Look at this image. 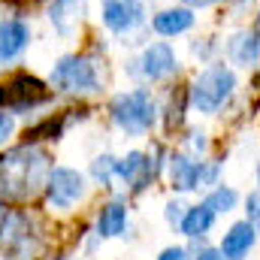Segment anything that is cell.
<instances>
[{
  "mask_svg": "<svg viewBox=\"0 0 260 260\" xmlns=\"http://www.w3.org/2000/svg\"><path fill=\"white\" fill-rule=\"evenodd\" d=\"M109 112H112V121L127 136H145L157 124V103L145 88H133V91L118 94L112 100Z\"/></svg>",
  "mask_w": 260,
  "mask_h": 260,
  "instance_id": "cell-2",
  "label": "cell"
},
{
  "mask_svg": "<svg viewBox=\"0 0 260 260\" xmlns=\"http://www.w3.org/2000/svg\"><path fill=\"white\" fill-rule=\"evenodd\" d=\"M227 55L236 67H257L260 58V43H257V27L239 30L236 37L227 40Z\"/></svg>",
  "mask_w": 260,
  "mask_h": 260,
  "instance_id": "cell-14",
  "label": "cell"
},
{
  "mask_svg": "<svg viewBox=\"0 0 260 260\" xmlns=\"http://www.w3.org/2000/svg\"><path fill=\"white\" fill-rule=\"evenodd\" d=\"M233 88H236L233 70L224 67V64H212L194 79V85H191V91H188V100H191V106H194L197 112L215 115V112L233 97Z\"/></svg>",
  "mask_w": 260,
  "mask_h": 260,
  "instance_id": "cell-3",
  "label": "cell"
},
{
  "mask_svg": "<svg viewBox=\"0 0 260 260\" xmlns=\"http://www.w3.org/2000/svg\"><path fill=\"white\" fill-rule=\"evenodd\" d=\"M12 133H15V115L9 109H0V145H6Z\"/></svg>",
  "mask_w": 260,
  "mask_h": 260,
  "instance_id": "cell-21",
  "label": "cell"
},
{
  "mask_svg": "<svg viewBox=\"0 0 260 260\" xmlns=\"http://www.w3.org/2000/svg\"><path fill=\"white\" fill-rule=\"evenodd\" d=\"M91 179L97 185H109L115 179V157L112 154H100L94 164H91Z\"/></svg>",
  "mask_w": 260,
  "mask_h": 260,
  "instance_id": "cell-19",
  "label": "cell"
},
{
  "mask_svg": "<svg viewBox=\"0 0 260 260\" xmlns=\"http://www.w3.org/2000/svg\"><path fill=\"white\" fill-rule=\"evenodd\" d=\"M185 203H179V200H173V203H167V221L170 224H179L182 221V215H185Z\"/></svg>",
  "mask_w": 260,
  "mask_h": 260,
  "instance_id": "cell-22",
  "label": "cell"
},
{
  "mask_svg": "<svg viewBox=\"0 0 260 260\" xmlns=\"http://www.w3.org/2000/svg\"><path fill=\"white\" fill-rule=\"evenodd\" d=\"M151 27L160 34V37H179L185 30L194 27V9L188 6H173V9H164L151 18Z\"/></svg>",
  "mask_w": 260,
  "mask_h": 260,
  "instance_id": "cell-15",
  "label": "cell"
},
{
  "mask_svg": "<svg viewBox=\"0 0 260 260\" xmlns=\"http://www.w3.org/2000/svg\"><path fill=\"white\" fill-rule=\"evenodd\" d=\"M215 218H218V215H215L206 203H200V206H188L185 215H182V221H179V230H182L188 239H200V236H206V233L212 230Z\"/></svg>",
  "mask_w": 260,
  "mask_h": 260,
  "instance_id": "cell-17",
  "label": "cell"
},
{
  "mask_svg": "<svg viewBox=\"0 0 260 260\" xmlns=\"http://www.w3.org/2000/svg\"><path fill=\"white\" fill-rule=\"evenodd\" d=\"M52 164L40 145H15L0 154V200H30L46 185Z\"/></svg>",
  "mask_w": 260,
  "mask_h": 260,
  "instance_id": "cell-1",
  "label": "cell"
},
{
  "mask_svg": "<svg viewBox=\"0 0 260 260\" xmlns=\"http://www.w3.org/2000/svg\"><path fill=\"white\" fill-rule=\"evenodd\" d=\"M0 100L9 103V112H24V109H34V106L46 103L49 91L37 76H15L6 85V91H0Z\"/></svg>",
  "mask_w": 260,
  "mask_h": 260,
  "instance_id": "cell-9",
  "label": "cell"
},
{
  "mask_svg": "<svg viewBox=\"0 0 260 260\" xmlns=\"http://www.w3.org/2000/svg\"><path fill=\"white\" fill-rule=\"evenodd\" d=\"M49 85L64 94H97L103 88V79H100L97 61H91L85 55H67L52 67Z\"/></svg>",
  "mask_w": 260,
  "mask_h": 260,
  "instance_id": "cell-4",
  "label": "cell"
},
{
  "mask_svg": "<svg viewBox=\"0 0 260 260\" xmlns=\"http://www.w3.org/2000/svg\"><path fill=\"white\" fill-rule=\"evenodd\" d=\"M257 206H260V197H257V191H251V194H248V200H245V215H248L245 221L257 224V212H260Z\"/></svg>",
  "mask_w": 260,
  "mask_h": 260,
  "instance_id": "cell-23",
  "label": "cell"
},
{
  "mask_svg": "<svg viewBox=\"0 0 260 260\" xmlns=\"http://www.w3.org/2000/svg\"><path fill=\"white\" fill-rule=\"evenodd\" d=\"M157 260H188V251L185 248H179V245H170V248H164L160 251V257Z\"/></svg>",
  "mask_w": 260,
  "mask_h": 260,
  "instance_id": "cell-24",
  "label": "cell"
},
{
  "mask_svg": "<svg viewBox=\"0 0 260 260\" xmlns=\"http://www.w3.org/2000/svg\"><path fill=\"white\" fill-rule=\"evenodd\" d=\"M3 215H6V200H0V221H3Z\"/></svg>",
  "mask_w": 260,
  "mask_h": 260,
  "instance_id": "cell-27",
  "label": "cell"
},
{
  "mask_svg": "<svg viewBox=\"0 0 260 260\" xmlns=\"http://www.w3.org/2000/svg\"><path fill=\"white\" fill-rule=\"evenodd\" d=\"M218 176H221V167H218V164L200 160V170H197V191H200V188H215V185H218Z\"/></svg>",
  "mask_w": 260,
  "mask_h": 260,
  "instance_id": "cell-20",
  "label": "cell"
},
{
  "mask_svg": "<svg viewBox=\"0 0 260 260\" xmlns=\"http://www.w3.org/2000/svg\"><path fill=\"white\" fill-rule=\"evenodd\" d=\"M254 242H257V224H251V221H239V224H233V227L224 233L218 251H221L227 260H245L248 257V251L254 248Z\"/></svg>",
  "mask_w": 260,
  "mask_h": 260,
  "instance_id": "cell-11",
  "label": "cell"
},
{
  "mask_svg": "<svg viewBox=\"0 0 260 260\" xmlns=\"http://www.w3.org/2000/svg\"><path fill=\"white\" fill-rule=\"evenodd\" d=\"M27 43H30V27L21 18H3L0 21V61L3 64L21 58Z\"/></svg>",
  "mask_w": 260,
  "mask_h": 260,
  "instance_id": "cell-10",
  "label": "cell"
},
{
  "mask_svg": "<svg viewBox=\"0 0 260 260\" xmlns=\"http://www.w3.org/2000/svg\"><path fill=\"white\" fill-rule=\"evenodd\" d=\"M179 70V61H176V52L167 46V43H151L142 49V55L133 61L130 73L142 82H164L170 79L173 73Z\"/></svg>",
  "mask_w": 260,
  "mask_h": 260,
  "instance_id": "cell-6",
  "label": "cell"
},
{
  "mask_svg": "<svg viewBox=\"0 0 260 260\" xmlns=\"http://www.w3.org/2000/svg\"><path fill=\"white\" fill-rule=\"evenodd\" d=\"M197 170H200V160L188 157L185 151H176V154H170V160H167L170 182H173V188L182 191V194L197 191Z\"/></svg>",
  "mask_w": 260,
  "mask_h": 260,
  "instance_id": "cell-13",
  "label": "cell"
},
{
  "mask_svg": "<svg viewBox=\"0 0 260 260\" xmlns=\"http://www.w3.org/2000/svg\"><path fill=\"white\" fill-rule=\"evenodd\" d=\"M127 230V206L121 200H112L100 209V218H97V236L100 239H115Z\"/></svg>",
  "mask_w": 260,
  "mask_h": 260,
  "instance_id": "cell-16",
  "label": "cell"
},
{
  "mask_svg": "<svg viewBox=\"0 0 260 260\" xmlns=\"http://www.w3.org/2000/svg\"><path fill=\"white\" fill-rule=\"evenodd\" d=\"M157 170H160V164H157L154 157L142 154V151H130L121 160L115 157V179H121V182L130 185L133 191H145V188L154 182Z\"/></svg>",
  "mask_w": 260,
  "mask_h": 260,
  "instance_id": "cell-7",
  "label": "cell"
},
{
  "mask_svg": "<svg viewBox=\"0 0 260 260\" xmlns=\"http://www.w3.org/2000/svg\"><path fill=\"white\" fill-rule=\"evenodd\" d=\"M85 6H88V0H55L49 6V18H52L55 30L61 37H73L76 34V27L85 18Z\"/></svg>",
  "mask_w": 260,
  "mask_h": 260,
  "instance_id": "cell-12",
  "label": "cell"
},
{
  "mask_svg": "<svg viewBox=\"0 0 260 260\" xmlns=\"http://www.w3.org/2000/svg\"><path fill=\"white\" fill-rule=\"evenodd\" d=\"M194 260H227V257H224L218 248H209V245H206V248H200L194 254Z\"/></svg>",
  "mask_w": 260,
  "mask_h": 260,
  "instance_id": "cell-25",
  "label": "cell"
},
{
  "mask_svg": "<svg viewBox=\"0 0 260 260\" xmlns=\"http://www.w3.org/2000/svg\"><path fill=\"white\" fill-rule=\"evenodd\" d=\"M188 9H203V6H215V3H221V0H182Z\"/></svg>",
  "mask_w": 260,
  "mask_h": 260,
  "instance_id": "cell-26",
  "label": "cell"
},
{
  "mask_svg": "<svg viewBox=\"0 0 260 260\" xmlns=\"http://www.w3.org/2000/svg\"><path fill=\"white\" fill-rule=\"evenodd\" d=\"M100 18L112 34H130L145 21V6L139 0H103Z\"/></svg>",
  "mask_w": 260,
  "mask_h": 260,
  "instance_id": "cell-8",
  "label": "cell"
},
{
  "mask_svg": "<svg viewBox=\"0 0 260 260\" xmlns=\"http://www.w3.org/2000/svg\"><path fill=\"white\" fill-rule=\"evenodd\" d=\"M46 200H49V206L52 209H58V212H67V209H73L79 200H85L88 194V182H85V176L79 173V170H73V167H52L49 170V176H46Z\"/></svg>",
  "mask_w": 260,
  "mask_h": 260,
  "instance_id": "cell-5",
  "label": "cell"
},
{
  "mask_svg": "<svg viewBox=\"0 0 260 260\" xmlns=\"http://www.w3.org/2000/svg\"><path fill=\"white\" fill-rule=\"evenodd\" d=\"M203 203H206V206H209L215 215H227V212H233V209H236L239 194H236L230 185H221V182H218V185L209 191V197H206Z\"/></svg>",
  "mask_w": 260,
  "mask_h": 260,
  "instance_id": "cell-18",
  "label": "cell"
}]
</instances>
